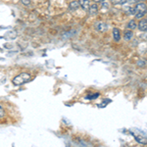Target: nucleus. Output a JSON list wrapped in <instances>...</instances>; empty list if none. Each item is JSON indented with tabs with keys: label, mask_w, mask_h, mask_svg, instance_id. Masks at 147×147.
I'll use <instances>...</instances> for the list:
<instances>
[{
	"label": "nucleus",
	"mask_w": 147,
	"mask_h": 147,
	"mask_svg": "<svg viewBox=\"0 0 147 147\" xmlns=\"http://www.w3.org/2000/svg\"><path fill=\"white\" fill-rule=\"evenodd\" d=\"M30 80H32V76H30V74L22 73V74H20V75L16 76L12 82H13V84L15 85H23L28 82Z\"/></svg>",
	"instance_id": "f257e3e1"
},
{
	"label": "nucleus",
	"mask_w": 147,
	"mask_h": 147,
	"mask_svg": "<svg viewBox=\"0 0 147 147\" xmlns=\"http://www.w3.org/2000/svg\"><path fill=\"white\" fill-rule=\"evenodd\" d=\"M146 14V4L145 3H138L134 7V14L136 19H141Z\"/></svg>",
	"instance_id": "f03ea898"
},
{
	"label": "nucleus",
	"mask_w": 147,
	"mask_h": 147,
	"mask_svg": "<svg viewBox=\"0 0 147 147\" xmlns=\"http://www.w3.org/2000/svg\"><path fill=\"white\" fill-rule=\"evenodd\" d=\"M95 28L98 32H106V30H108V26L103 22H97L96 25H95Z\"/></svg>",
	"instance_id": "7ed1b4c3"
},
{
	"label": "nucleus",
	"mask_w": 147,
	"mask_h": 147,
	"mask_svg": "<svg viewBox=\"0 0 147 147\" xmlns=\"http://www.w3.org/2000/svg\"><path fill=\"white\" fill-rule=\"evenodd\" d=\"M131 134H132V136H134V138H136V141H138L139 143H141V144H146V136H143V134H136L132 131H131Z\"/></svg>",
	"instance_id": "20e7f679"
},
{
	"label": "nucleus",
	"mask_w": 147,
	"mask_h": 147,
	"mask_svg": "<svg viewBox=\"0 0 147 147\" xmlns=\"http://www.w3.org/2000/svg\"><path fill=\"white\" fill-rule=\"evenodd\" d=\"M87 10H88V14L90 16H96L98 14V7H97L96 4H90Z\"/></svg>",
	"instance_id": "39448f33"
},
{
	"label": "nucleus",
	"mask_w": 147,
	"mask_h": 147,
	"mask_svg": "<svg viewBox=\"0 0 147 147\" xmlns=\"http://www.w3.org/2000/svg\"><path fill=\"white\" fill-rule=\"evenodd\" d=\"M80 3V6L82 7L84 10H87L90 6V1L89 0H80L79 1Z\"/></svg>",
	"instance_id": "423d86ee"
},
{
	"label": "nucleus",
	"mask_w": 147,
	"mask_h": 147,
	"mask_svg": "<svg viewBox=\"0 0 147 147\" xmlns=\"http://www.w3.org/2000/svg\"><path fill=\"white\" fill-rule=\"evenodd\" d=\"M138 28H139V30H141V32H145L146 28H147L146 19H142L140 22H139V24H138Z\"/></svg>",
	"instance_id": "0eeeda50"
},
{
	"label": "nucleus",
	"mask_w": 147,
	"mask_h": 147,
	"mask_svg": "<svg viewBox=\"0 0 147 147\" xmlns=\"http://www.w3.org/2000/svg\"><path fill=\"white\" fill-rule=\"evenodd\" d=\"M113 36H114V39L116 40V41H120L121 39V30L119 28H115L113 30Z\"/></svg>",
	"instance_id": "6e6552de"
},
{
	"label": "nucleus",
	"mask_w": 147,
	"mask_h": 147,
	"mask_svg": "<svg viewBox=\"0 0 147 147\" xmlns=\"http://www.w3.org/2000/svg\"><path fill=\"white\" fill-rule=\"evenodd\" d=\"M79 8H80L79 1H73V2H71V3L69 4V9H70L71 11H76V10H78Z\"/></svg>",
	"instance_id": "1a4fd4ad"
},
{
	"label": "nucleus",
	"mask_w": 147,
	"mask_h": 147,
	"mask_svg": "<svg viewBox=\"0 0 147 147\" xmlns=\"http://www.w3.org/2000/svg\"><path fill=\"white\" fill-rule=\"evenodd\" d=\"M134 36V32L131 30H125V34H124V38L125 40H130Z\"/></svg>",
	"instance_id": "9d476101"
},
{
	"label": "nucleus",
	"mask_w": 147,
	"mask_h": 147,
	"mask_svg": "<svg viewBox=\"0 0 147 147\" xmlns=\"http://www.w3.org/2000/svg\"><path fill=\"white\" fill-rule=\"evenodd\" d=\"M136 27H137V25H136V22L134 20L129 21V24H127V28H130V30H136Z\"/></svg>",
	"instance_id": "9b49d317"
},
{
	"label": "nucleus",
	"mask_w": 147,
	"mask_h": 147,
	"mask_svg": "<svg viewBox=\"0 0 147 147\" xmlns=\"http://www.w3.org/2000/svg\"><path fill=\"white\" fill-rule=\"evenodd\" d=\"M111 1H112V3L115 4V5H123L127 0H111Z\"/></svg>",
	"instance_id": "f8f14e48"
},
{
	"label": "nucleus",
	"mask_w": 147,
	"mask_h": 147,
	"mask_svg": "<svg viewBox=\"0 0 147 147\" xmlns=\"http://www.w3.org/2000/svg\"><path fill=\"white\" fill-rule=\"evenodd\" d=\"M98 96H99V93H94V94H91V95H87L86 99H88V100H93V99H96Z\"/></svg>",
	"instance_id": "ddd939ff"
},
{
	"label": "nucleus",
	"mask_w": 147,
	"mask_h": 147,
	"mask_svg": "<svg viewBox=\"0 0 147 147\" xmlns=\"http://www.w3.org/2000/svg\"><path fill=\"white\" fill-rule=\"evenodd\" d=\"M4 117H5V110L0 105V119H2V118H4Z\"/></svg>",
	"instance_id": "4468645a"
},
{
	"label": "nucleus",
	"mask_w": 147,
	"mask_h": 147,
	"mask_svg": "<svg viewBox=\"0 0 147 147\" xmlns=\"http://www.w3.org/2000/svg\"><path fill=\"white\" fill-rule=\"evenodd\" d=\"M22 2L24 4H25V5H27V6H28L30 4V0H22Z\"/></svg>",
	"instance_id": "2eb2a0df"
},
{
	"label": "nucleus",
	"mask_w": 147,
	"mask_h": 147,
	"mask_svg": "<svg viewBox=\"0 0 147 147\" xmlns=\"http://www.w3.org/2000/svg\"><path fill=\"white\" fill-rule=\"evenodd\" d=\"M95 2H104L105 0H94Z\"/></svg>",
	"instance_id": "dca6fc26"
}]
</instances>
